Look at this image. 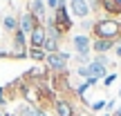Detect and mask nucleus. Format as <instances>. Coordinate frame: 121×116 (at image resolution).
<instances>
[{
  "label": "nucleus",
  "mask_w": 121,
  "mask_h": 116,
  "mask_svg": "<svg viewBox=\"0 0 121 116\" xmlns=\"http://www.w3.org/2000/svg\"><path fill=\"white\" fill-rule=\"evenodd\" d=\"M114 2H117V7H119V9H121V0H114Z\"/></svg>",
  "instance_id": "nucleus-26"
},
{
  "label": "nucleus",
  "mask_w": 121,
  "mask_h": 116,
  "mask_svg": "<svg viewBox=\"0 0 121 116\" xmlns=\"http://www.w3.org/2000/svg\"><path fill=\"white\" fill-rule=\"evenodd\" d=\"M0 58H11V52L9 49H0Z\"/></svg>",
  "instance_id": "nucleus-22"
},
{
  "label": "nucleus",
  "mask_w": 121,
  "mask_h": 116,
  "mask_svg": "<svg viewBox=\"0 0 121 116\" xmlns=\"http://www.w3.org/2000/svg\"><path fill=\"white\" fill-rule=\"evenodd\" d=\"M27 58L36 60V63H45V58H47V52H45L43 47H29V52H27Z\"/></svg>",
  "instance_id": "nucleus-14"
},
{
  "label": "nucleus",
  "mask_w": 121,
  "mask_h": 116,
  "mask_svg": "<svg viewBox=\"0 0 121 116\" xmlns=\"http://www.w3.org/2000/svg\"><path fill=\"white\" fill-rule=\"evenodd\" d=\"M29 116H47V109L38 107V105H31V114Z\"/></svg>",
  "instance_id": "nucleus-17"
},
{
  "label": "nucleus",
  "mask_w": 121,
  "mask_h": 116,
  "mask_svg": "<svg viewBox=\"0 0 121 116\" xmlns=\"http://www.w3.org/2000/svg\"><path fill=\"white\" fill-rule=\"evenodd\" d=\"M114 80H117V72H114V74L110 72L108 76L103 78V85H105V87H112V83H114Z\"/></svg>",
  "instance_id": "nucleus-18"
},
{
  "label": "nucleus",
  "mask_w": 121,
  "mask_h": 116,
  "mask_svg": "<svg viewBox=\"0 0 121 116\" xmlns=\"http://www.w3.org/2000/svg\"><path fill=\"white\" fill-rule=\"evenodd\" d=\"M45 7H47V9H52V11H54V9L58 7V0H45Z\"/></svg>",
  "instance_id": "nucleus-21"
},
{
  "label": "nucleus",
  "mask_w": 121,
  "mask_h": 116,
  "mask_svg": "<svg viewBox=\"0 0 121 116\" xmlns=\"http://www.w3.org/2000/svg\"><path fill=\"white\" fill-rule=\"evenodd\" d=\"M119 98H121V89H119Z\"/></svg>",
  "instance_id": "nucleus-28"
},
{
  "label": "nucleus",
  "mask_w": 121,
  "mask_h": 116,
  "mask_svg": "<svg viewBox=\"0 0 121 116\" xmlns=\"http://www.w3.org/2000/svg\"><path fill=\"white\" fill-rule=\"evenodd\" d=\"M105 103H108L105 98H99V100H94V103L90 105V109L92 112H101V109H105Z\"/></svg>",
  "instance_id": "nucleus-16"
},
{
  "label": "nucleus",
  "mask_w": 121,
  "mask_h": 116,
  "mask_svg": "<svg viewBox=\"0 0 121 116\" xmlns=\"http://www.w3.org/2000/svg\"><path fill=\"white\" fill-rule=\"evenodd\" d=\"M27 43H29V47H43V43H45V25L36 27V29L27 36Z\"/></svg>",
  "instance_id": "nucleus-12"
},
{
  "label": "nucleus",
  "mask_w": 121,
  "mask_h": 116,
  "mask_svg": "<svg viewBox=\"0 0 121 116\" xmlns=\"http://www.w3.org/2000/svg\"><path fill=\"white\" fill-rule=\"evenodd\" d=\"M99 9L108 13V18H117L119 13H121V9L117 7L114 0H99Z\"/></svg>",
  "instance_id": "nucleus-13"
},
{
  "label": "nucleus",
  "mask_w": 121,
  "mask_h": 116,
  "mask_svg": "<svg viewBox=\"0 0 121 116\" xmlns=\"http://www.w3.org/2000/svg\"><path fill=\"white\" fill-rule=\"evenodd\" d=\"M85 83H87V87H94V85H96V83H99V80H96V78H92V76H90V78H85Z\"/></svg>",
  "instance_id": "nucleus-23"
},
{
  "label": "nucleus",
  "mask_w": 121,
  "mask_h": 116,
  "mask_svg": "<svg viewBox=\"0 0 121 116\" xmlns=\"http://www.w3.org/2000/svg\"><path fill=\"white\" fill-rule=\"evenodd\" d=\"M69 16H74V18H78V20H85L87 16L92 13V9H90V2L87 0H69Z\"/></svg>",
  "instance_id": "nucleus-8"
},
{
  "label": "nucleus",
  "mask_w": 121,
  "mask_h": 116,
  "mask_svg": "<svg viewBox=\"0 0 121 116\" xmlns=\"http://www.w3.org/2000/svg\"><path fill=\"white\" fill-rule=\"evenodd\" d=\"M114 49V43L112 40H101V38H92V52L96 56H105L108 52Z\"/></svg>",
  "instance_id": "nucleus-11"
},
{
  "label": "nucleus",
  "mask_w": 121,
  "mask_h": 116,
  "mask_svg": "<svg viewBox=\"0 0 121 116\" xmlns=\"http://www.w3.org/2000/svg\"><path fill=\"white\" fill-rule=\"evenodd\" d=\"M2 29L9 31V34H13V31L18 29V18L11 16V13H9V16H4V18H2Z\"/></svg>",
  "instance_id": "nucleus-15"
},
{
  "label": "nucleus",
  "mask_w": 121,
  "mask_h": 116,
  "mask_svg": "<svg viewBox=\"0 0 121 116\" xmlns=\"http://www.w3.org/2000/svg\"><path fill=\"white\" fill-rule=\"evenodd\" d=\"M114 56L121 60V45H117V47H114Z\"/></svg>",
  "instance_id": "nucleus-24"
},
{
  "label": "nucleus",
  "mask_w": 121,
  "mask_h": 116,
  "mask_svg": "<svg viewBox=\"0 0 121 116\" xmlns=\"http://www.w3.org/2000/svg\"><path fill=\"white\" fill-rule=\"evenodd\" d=\"M108 67H110V60L105 56H94L90 60V65H87V72H90L92 78H96V80H103L105 76H108Z\"/></svg>",
  "instance_id": "nucleus-5"
},
{
  "label": "nucleus",
  "mask_w": 121,
  "mask_h": 116,
  "mask_svg": "<svg viewBox=\"0 0 121 116\" xmlns=\"http://www.w3.org/2000/svg\"><path fill=\"white\" fill-rule=\"evenodd\" d=\"M38 25H40V22L36 20V18L31 16L29 11L20 13V18H18V29H20V31H22L25 36H29V34H31V31H34V29H36Z\"/></svg>",
  "instance_id": "nucleus-10"
},
{
  "label": "nucleus",
  "mask_w": 121,
  "mask_h": 116,
  "mask_svg": "<svg viewBox=\"0 0 121 116\" xmlns=\"http://www.w3.org/2000/svg\"><path fill=\"white\" fill-rule=\"evenodd\" d=\"M117 20H121V13H119V16H117Z\"/></svg>",
  "instance_id": "nucleus-27"
},
{
  "label": "nucleus",
  "mask_w": 121,
  "mask_h": 116,
  "mask_svg": "<svg viewBox=\"0 0 121 116\" xmlns=\"http://www.w3.org/2000/svg\"><path fill=\"white\" fill-rule=\"evenodd\" d=\"M47 20L54 25V29H56L58 34L63 36V38L69 34V31H72V27H74V20H72V16H69L67 0H58V7L52 11V16H49Z\"/></svg>",
  "instance_id": "nucleus-2"
},
{
  "label": "nucleus",
  "mask_w": 121,
  "mask_h": 116,
  "mask_svg": "<svg viewBox=\"0 0 121 116\" xmlns=\"http://www.w3.org/2000/svg\"><path fill=\"white\" fill-rule=\"evenodd\" d=\"M0 116H4V112H0Z\"/></svg>",
  "instance_id": "nucleus-29"
},
{
  "label": "nucleus",
  "mask_w": 121,
  "mask_h": 116,
  "mask_svg": "<svg viewBox=\"0 0 121 116\" xmlns=\"http://www.w3.org/2000/svg\"><path fill=\"white\" fill-rule=\"evenodd\" d=\"M52 109H54V116H78L76 105H74L67 96H56Z\"/></svg>",
  "instance_id": "nucleus-6"
},
{
  "label": "nucleus",
  "mask_w": 121,
  "mask_h": 116,
  "mask_svg": "<svg viewBox=\"0 0 121 116\" xmlns=\"http://www.w3.org/2000/svg\"><path fill=\"white\" fill-rule=\"evenodd\" d=\"M27 11H29L40 25H45V20H47V7H45V0H29V2H27Z\"/></svg>",
  "instance_id": "nucleus-9"
},
{
  "label": "nucleus",
  "mask_w": 121,
  "mask_h": 116,
  "mask_svg": "<svg viewBox=\"0 0 121 116\" xmlns=\"http://www.w3.org/2000/svg\"><path fill=\"white\" fill-rule=\"evenodd\" d=\"M72 47L76 52V56H90L92 52V38L87 34H76L72 38Z\"/></svg>",
  "instance_id": "nucleus-7"
},
{
  "label": "nucleus",
  "mask_w": 121,
  "mask_h": 116,
  "mask_svg": "<svg viewBox=\"0 0 121 116\" xmlns=\"http://www.w3.org/2000/svg\"><path fill=\"white\" fill-rule=\"evenodd\" d=\"M114 109H117V100H114V98H110L108 103H105V114H112Z\"/></svg>",
  "instance_id": "nucleus-19"
},
{
  "label": "nucleus",
  "mask_w": 121,
  "mask_h": 116,
  "mask_svg": "<svg viewBox=\"0 0 121 116\" xmlns=\"http://www.w3.org/2000/svg\"><path fill=\"white\" fill-rule=\"evenodd\" d=\"M112 116H121V105H119L117 109H114V114H112Z\"/></svg>",
  "instance_id": "nucleus-25"
},
{
  "label": "nucleus",
  "mask_w": 121,
  "mask_h": 116,
  "mask_svg": "<svg viewBox=\"0 0 121 116\" xmlns=\"http://www.w3.org/2000/svg\"><path fill=\"white\" fill-rule=\"evenodd\" d=\"M27 52H29V43H27V36L22 34L20 29H16L11 34V58H27Z\"/></svg>",
  "instance_id": "nucleus-4"
},
{
  "label": "nucleus",
  "mask_w": 121,
  "mask_h": 116,
  "mask_svg": "<svg viewBox=\"0 0 121 116\" xmlns=\"http://www.w3.org/2000/svg\"><path fill=\"white\" fill-rule=\"evenodd\" d=\"M45 65L52 74H67V65H69V54L67 52H56V54H47Z\"/></svg>",
  "instance_id": "nucleus-3"
},
{
  "label": "nucleus",
  "mask_w": 121,
  "mask_h": 116,
  "mask_svg": "<svg viewBox=\"0 0 121 116\" xmlns=\"http://www.w3.org/2000/svg\"><path fill=\"white\" fill-rule=\"evenodd\" d=\"M92 38H101V40H112V43H117L121 40V22L117 18H99V20H94V25H92L90 29Z\"/></svg>",
  "instance_id": "nucleus-1"
},
{
  "label": "nucleus",
  "mask_w": 121,
  "mask_h": 116,
  "mask_svg": "<svg viewBox=\"0 0 121 116\" xmlns=\"http://www.w3.org/2000/svg\"><path fill=\"white\" fill-rule=\"evenodd\" d=\"M76 74L83 78H90V72H87V65H83V67H76Z\"/></svg>",
  "instance_id": "nucleus-20"
}]
</instances>
